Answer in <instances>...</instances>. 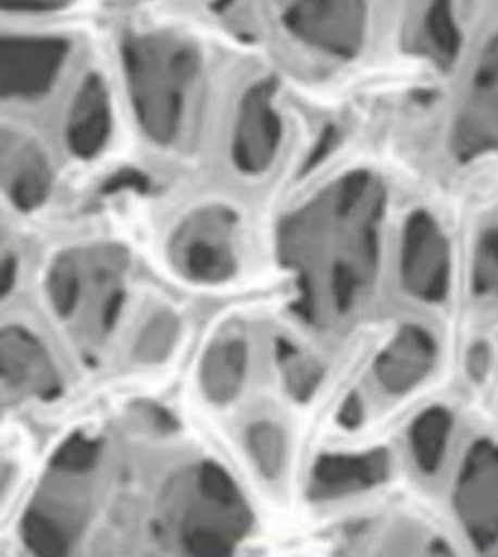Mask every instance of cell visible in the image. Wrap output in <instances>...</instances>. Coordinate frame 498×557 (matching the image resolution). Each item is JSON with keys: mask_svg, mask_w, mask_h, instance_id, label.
I'll list each match as a JSON object with an SVG mask.
<instances>
[{"mask_svg": "<svg viewBox=\"0 0 498 557\" xmlns=\"http://www.w3.org/2000/svg\"><path fill=\"white\" fill-rule=\"evenodd\" d=\"M443 242L429 228L412 230L402 258V280L408 295L421 304L441 305L449 290Z\"/></svg>", "mask_w": 498, "mask_h": 557, "instance_id": "cell-4", "label": "cell"}, {"mask_svg": "<svg viewBox=\"0 0 498 557\" xmlns=\"http://www.w3.org/2000/svg\"><path fill=\"white\" fill-rule=\"evenodd\" d=\"M394 461L389 449L372 448L354 454H326L312 470V499L331 500L374 491L389 482Z\"/></svg>", "mask_w": 498, "mask_h": 557, "instance_id": "cell-3", "label": "cell"}, {"mask_svg": "<svg viewBox=\"0 0 498 557\" xmlns=\"http://www.w3.org/2000/svg\"><path fill=\"white\" fill-rule=\"evenodd\" d=\"M276 356L279 363L285 364V385L297 401H308L316 393L323 377V369L316 361L301 359L298 350L287 339L276 342Z\"/></svg>", "mask_w": 498, "mask_h": 557, "instance_id": "cell-10", "label": "cell"}, {"mask_svg": "<svg viewBox=\"0 0 498 557\" xmlns=\"http://www.w3.org/2000/svg\"><path fill=\"white\" fill-rule=\"evenodd\" d=\"M123 306V295L121 292L114 293L112 297H110L108 304L104 306L103 317H101V322H103V329L105 331H110L114 329V323H116L119 319V314H121Z\"/></svg>", "mask_w": 498, "mask_h": 557, "instance_id": "cell-19", "label": "cell"}, {"mask_svg": "<svg viewBox=\"0 0 498 557\" xmlns=\"http://www.w3.org/2000/svg\"><path fill=\"white\" fill-rule=\"evenodd\" d=\"M452 509L472 548L498 556V442L481 436L468 446L452 484Z\"/></svg>", "mask_w": 498, "mask_h": 557, "instance_id": "cell-1", "label": "cell"}, {"mask_svg": "<svg viewBox=\"0 0 498 557\" xmlns=\"http://www.w3.org/2000/svg\"><path fill=\"white\" fill-rule=\"evenodd\" d=\"M246 370L247 346L241 338L212 344L199 372L203 394L215 404L232 403L240 394Z\"/></svg>", "mask_w": 498, "mask_h": 557, "instance_id": "cell-7", "label": "cell"}, {"mask_svg": "<svg viewBox=\"0 0 498 557\" xmlns=\"http://www.w3.org/2000/svg\"><path fill=\"white\" fill-rule=\"evenodd\" d=\"M2 377L5 384L16 388L33 382V388L45 399L61 394V385L45 348L28 331L18 326L2 334Z\"/></svg>", "mask_w": 498, "mask_h": 557, "instance_id": "cell-5", "label": "cell"}, {"mask_svg": "<svg viewBox=\"0 0 498 557\" xmlns=\"http://www.w3.org/2000/svg\"><path fill=\"white\" fill-rule=\"evenodd\" d=\"M455 432V416L447 407L433 406L419 412L408 428V448L424 478H436L445 466Z\"/></svg>", "mask_w": 498, "mask_h": 557, "instance_id": "cell-6", "label": "cell"}, {"mask_svg": "<svg viewBox=\"0 0 498 557\" xmlns=\"http://www.w3.org/2000/svg\"><path fill=\"white\" fill-rule=\"evenodd\" d=\"M196 488H198L199 495L215 502L216 505L223 506L229 512L252 518L236 482L219 463L206 461L199 466V469L196 470Z\"/></svg>", "mask_w": 498, "mask_h": 557, "instance_id": "cell-11", "label": "cell"}, {"mask_svg": "<svg viewBox=\"0 0 498 557\" xmlns=\"http://www.w3.org/2000/svg\"><path fill=\"white\" fill-rule=\"evenodd\" d=\"M246 448L263 478L278 479L287 457V437L278 424L266 420L252 424L246 432Z\"/></svg>", "mask_w": 498, "mask_h": 557, "instance_id": "cell-8", "label": "cell"}, {"mask_svg": "<svg viewBox=\"0 0 498 557\" xmlns=\"http://www.w3.org/2000/svg\"><path fill=\"white\" fill-rule=\"evenodd\" d=\"M180 330V319L177 314L169 310L155 314L136 339V360L145 364L163 363L176 347Z\"/></svg>", "mask_w": 498, "mask_h": 557, "instance_id": "cell-9", "label": "cell"}, {"mask_svg": "<svg viewBox=\"0 0 498 557\" xmlns=\"http://www.w3.org/2000/svg\"><path fill=\"white\" fill-rule=\"evenodd\" d=\"M23 539L29 550L40 556H62L70 548L65 531L40 510H29L23 520Z\"/></svg>", "mask_w": 498, "mask_h": 557, "instance_id": "cell-12", "label": "cell"}, {"mask_svg": "<svg viewBox=\"0 0 498 557\" xmlns=\"http://www.w3.org/2000/svg\"><path fill=\"white\" fill-rule=\"evenodd\" d=\"M336 420H338L339 426L345 429V431H357V429L363 426L365 422V406L359 394L352 393L348 395L339 408Z\"/></svg>", "mask_w": 498, "mask_h": 557, "instance_id": "cell-17", "label": "cell"}, {"mask_svg": "<svg viewBox=\"0 0 498 557\" xmlns=\"http://www.w3.org/2000/svg\"><path fill=\"white\" fill-rule=\"evenodd\" d=\"M233 535L215 527H185L182 542L186 552L195 556L221 557L232 555Z\"/></svg>", "mask_w": 498, "mask_h": 557, "instance_id": "cell-14", "label": "cell"}, {"mask_svg": "<svg viewBox=\"0 0 498 557\" xmlns=\"http://www.w3.org/2000/svg\"><path fill=\"white\" fill-rule=\"evenodd\" d=\"M438 355L440 347L436 335L427 326L403 323L377 352L373 363L374 381L389 397H406L432 375Z\"/></svg>", "mask_w": 498, "mask_h": 557, "instance_id": "cell-2", "label": "cell"}, {"mask_svg": "<svg viewBox=\"0 0 498 557\" xmlns=\"http://www.w3.org/2000/svg\"><path fill=\"white\" fill-rule=\"evenodd\" d=\"M493 355L491 348L487 343H476L470 352L468 359V368H470L471 376L475 381L484 380L487 376L489 368H491Z\"/></svg>", "mask_w": 498, "mask_h": 557, "instance_id": "cell-18", "label": "cell"}, {"mask_svg": "<svg viewBox=\"0 0 498 557\" xmlns=\"http://www.w3.org/2000/svg\"><path fill=\"white\" fill-rule=\"evenodd\" d=\"M475 296L489 300L498 297V239L488 242L475 274Z\"/></svg>", "mask_w": 498, "mask_h": 557, "instance_id": "cell-16", "label": "cell"}, {"mask_svg": "<svg viewBox=\"0 0 498 557\" xmlns=\"http://www.w3.org/2000/svg\"><path fill=\"white\" fill-rule=\"evenodd\" d=\"M100 450L101 446L98 442L75 433L63 442L61 448L53 455L50 466L54 470L66 471V473H87L96 467Z\"/></svg>", "mask_w": 498, "mask_h": 557, "instance_id": "cell-13", "label": "cell"}, {"mask_svg": "<svg viewBox=\"0 0 498 557\" xmlns=\"http://www.w3.org/2000/svg\"><path fill=\"white\" fill-rule=\"evenodd\" d=\"M50 297L61 318H70L78 304L79 284L74 268L59 267L50 278Z\"/></svg>", "mask_w": 498, "mask_h": 557, "instance_id": "cell-15", "label": "cell"}]
</instances>
